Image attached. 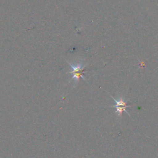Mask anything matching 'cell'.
I'll return each mask as SVG.
<instances>
[{"instance_id":"2","label":"cell","mask_w":158,"mask_h":158,"mask_svg":"<svg viewBox=\"0 0 158 158\" xmlns=\"http://www.w3.org/2000/svg\"><path fill=\"white\" fill-rule=\"evenodd\" d=\"M72 70L69 72L70 73H78L80 72L81 71H83V69L85 67V66L82 65L81 64H77L76 65H72L70 63H69Z\"/></svg>"},{"instance_id":"1","label":"cell","mask_w":158,"mask_h":158,"mask_svg":"<svg viewBox=\"0 0 158 158\" xmlns=\"http://www.w3.org/2000/svg\"><path fill=\"white\" fill-rule=\"evenodd\" d=\"M111 98L114 100V101L115 102V105H114L112 107H115L116 109V112L117 113L118 117H120L122 115L123 111H125L127 113L126 107H130V106L127 105V102L123 100V99L122 97L119 98L118 99H115L112 96H111Z\"/></svg>"}]
</instances>
